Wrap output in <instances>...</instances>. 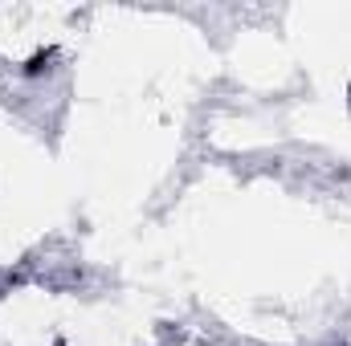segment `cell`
Segmentation results:
<instances>
[{
	"instance_id": "1",
	"label": "cell",
	"mask_w": 351,
	"mask_h": 346,
	"mask_svg": "<svg viewBox=\"0 0 351 346\" xmlns=\"http://www.w3.org/2000/svg\"><path fill=\"white\" fill-rule=\"evenodd\" d=\"M49 62H53V49L33 53V57H29V66H25V74H33V78H37V74H45V70H49Z\"/></svg>"
}]
</instances>
